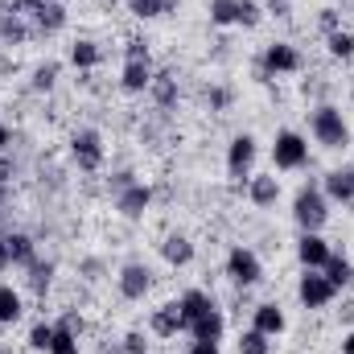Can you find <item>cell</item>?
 <instances>
[{"label": "cell", "mask_w": 354, "mask_h": 354, "mask_svg": "<svg viewBox=\"0 0 354 354\" xmlns=\"http://www.w3.org/2000/svg\"><path fill=\"white\" fill-rule=\"evenodd\" d=\"M313 136H317V145H326V149H346V145H351V128H346L342 111L330 107V103H322V107L313 111Z\"/></svg>", "instance_id": "obj_1"}, {"label": "cell", "mask_w": 354, "mask_h": 354, "mask_svg": "<svg viewBox=\"0 0 354 354\" xmlns=\"http://www.w3.org/2000/svg\"><path fill=\"white\" fill-rule=\"evenodd\" d=\"M292 218L301 223V231H322L326 218H330V210H326V194H322L317 185H305V189L297 194V202H292Z\"/></svg>", "instance_id": "obj_2"}, {"label": "cell", "mask_w": 354, "mask_h": 354, "mask_svg": "<svg viewBox=\"0 0 354 354\" xmlns=\"http://www.w3.org/2000/svg\"><path fill=\"white\" fill-rule=\"evenodd\" d=\"M272 161H276V169H301V165L309 161V145H305V136H301V132H292V128L276 132Z\"/></svg>", "instance_id": "obj_3"}, {"label": "cell", "mask_w": 354, "mask_h": 354, "mask_svg": "<svg viewBox=\"0 0 354 354\" xmlns=\"http://www.w3.org/2000/svg\"><path fill=\"white\" fill-rule=\"evenodd\" d=\"M334 292H338V288L326 280L322 268H305V276H301V284H297V297H301L305 309H326V305L334 301Z\"/></svg>", "instance_id": "obj_4"}, {"label": "cell", "mask_w": 354, "mask_h": 354, "mask_svg": "<svg viewBox=\"0 0 354 354\" xmlns=\"http://www.w3.org/2000/svg\"><path fill=\"white\" fill-rule=\"evenodd\" d=\"M71 157H75V165H79L83 174H95V169L103 165V136H99L95 128L75 132V140H71Z\"/></svg>", "instance_id": "obj_5"}, {"label": "cell", "mask_w": 354, "mask_h": 354, "mask_svg": "<svg viewBox=\"0 0 354 354\" xmlns=\"http://www.w3.org/2000/svg\"><path fill=\"white\" fill-rule=\"evenodd\" d=\"M252 165H256V136L243 132L227 149V174L235 177V181H243V177H252Z\"/></svg>", "instance_id": "obj_6"}, {"label": "cell", "mask_w": 354, "mask_h": 354, "mask_svg": "<svg viewBox=\"0 0 354 354\" xmlns=\"http://www.w3.org/2000/svg\"><path fill=\"white\" fill-rule=\"evenodd\" d=\"M260 272H264V268H260V256H256L252 248H231V256H227V276H231L235 284L248 288V284L260 280Z\"/></svg>", "instance_id": "obj_7"}, {"label": "cell", "mask_w": 354, "mask_h": 354, "mask_svg": "<svg viewBox=\"0 0 354 354\" xmlns=\"http://www.w3.org/2000/svg\"><path fill=\"white\" fill-rule=\"evenodd\" d=\"M264 71L268 75H297L301 71V54H297V46H288V41H272L264 50Z\"/></svg>", "instance_id": "obj_8"}, {"label": "cell", "mask_w": 354, "mask_h": 354, "mask_svg": "<svg viewBox=\"0 0 354 354\" xmlns=\"http://www.w3.org/2000/svg\"><path fill=\"white\" fill-rule=\"evenodd\" d=\"M149 202H153V189H149L145 181H132L128 189L115 194V210H120L124 218H140V214L149 210Z\"/></svg>", "instance_id": "obj_9"}, {"label": "cell", "mask_w": 354, "mask_h": 354, "mask_svg": "<svg viewBox=\"0 0 354 354\" xmlns=\"http://www.w3.org/2000/svg\"><path fill=\"white\" fill-rule=\"evenodd\" d=\"M149 268L145 264H124L120 268V297L124 301H140L145 292H149Z\"/></svg>", "instance_id": "obj_10"}, {"label": "cell", "mask_w": 354, "mask_h": 354, "mask_svg": "<svg viewBox=\"0 0 354 354\" xmlns=\"http://www.w3.org/2000/svg\"><path fill=\"white\" fill-rule=\"evenodd\" d=\"M120 87L132 91V95L149 91L153 87V62H149V58H128V62H124V75H120Z\"/></svg>", "instance_id": "obj_11"}, {"label": "cell", "mask_w": 354, "mask_h": 354, "mask_svg": "<svg viewBox=\"0 0 354 354\" xmlns=\"http://www.w3.org/2000/svg\"><path fill=\"white\" fill-rule=\"evenodd\" d=\"M297 260H301L305 268H326V260H330V243H326L317 231H305L301 243H297Z\"/></svg>", "instance_id": "obj_12"}, {"label": "cell", "mask_w": 354, "mask_h": 354, "mask_svg": "<svg viewBox=\"0 0 354 354\" xmlns=\"http://www.w3.org/2000/svg\"><path fill=\"white\" fill-rule=\"evenodd\" d=\"M185 330L194 334V342H218V338H223V330H227V317H223V313L210 305V309H206L198 322H189Z\"/></svg>", "instance_id": "obj_13"}, {"label": "cell", "mask_w": 354, "mask_h": 354, "mask_svg": "<svg viewBox=\"0 0 354 354\" xmlns=\"http://www.w3.org/2000/svg\"><path fill=\"white\" fill-rule=\"evenodd\" d=\"M248 198L264 210V206H276V198H280V177L276 174H260L252 177V185H248Z\"/></svg>", "instance_id": "obj_14"}, {"label": "cell", "mask_w": 354, "mask_h": 354, "mask_svg": "<svg viewBox=\"0 0 354 354\" xmlns=\"http://www.w3.org/2000/svg\"><path fill=\"white\" fill-rule=\"evenodd\" d=\"M284 326H288V322H284V309H280V305H272V301L256 305V326H252V330L276 338V334H284Z\"/></svg>", "instance_id": "obj_15"}, {"label": "cell", "mask_w": 354, "mask_h": 354, "mask_svg": "<svg viewBox=\"0 0 354 354\" xmlns=\"http://www.w3.org/2000/svg\"><path fill=\"white\" fill-rule=\"evenodd\" d=\"M177 330H185V322H181L177 301H169V305H161V309L153 313V334H157V338H174Z\"/></svg>", "instance_id": "obj_16"}, {"label": "cell", "mask_w": 354, "mask_h": 354, "mask_svg": "<svg viewBox=\"0 0 354 354\" xmlns=\"http://www.w3.org/2000/svg\"><path fill=\"white\" fill-rule=\"evenodd\" d=\"M33 21H37L41 33H58V29L66 25V8H62V0H46V4L33 12Z\"/></svg>", "instance_id": "obj_17"}, {"label": "cell", "mask_w": 354, "mask_h": 354, "mask_svg": "<svg viewBox=\"0 0 354 354\" xmlns=\"http://www.w3.org/2000/svg\"><path fill=\"white\" fill-rule=\"evenodd\" d=\"M161 256H165V264L185 268L189 260H194V243H189L185 235H169V239L161 243Z\"/></svg>", "instance_id": "obj_18"}, {"label": "cell", "mask_w": 354, "mask_h": 354, "mask_svg": "<svg viewBox=\"0 0 354 354\" xmlns=\"http://www.w3.org/2000/svg\"><path fill=\"white\" fill-rule=\"evenodd\" d=\"M210 305H214V301H210V297H206L202 288H189V292H185V297L177 301V309H181V322H185V326H189V322H198V317H202V313H206Z\"/></svg>", "instance_id": "obj_19"}, {"label": "cell", "mask_w": 354, "mask_h": 354, "mask_svg": "<svg viewBox=\"0 0 354 354\" xmlns=\"http://www.w3.org/2000/svg\"><path fill=\"white\" fill-rule=\"evenodd\" d=\"M326 194L338 202H354V169H334L326 174Z\"/></svg>", "instance_id": "obj_20"}, {"label": "cell", "mask_w": 354, "mask_h": 354, "mask_svg": "<svg viewBox=\"0 0 354 354\" xmlns=\"http://www.w3.org/2000/svg\"><path fill=\"white\" fill-rule=\"evenodd\" d=\"M322 272H326V280H330L334 288H346V284L354 280L351 260H346V256H338V252H330V260H326V268H322Z\"/></svg>", "instance_id": "obj_21"}, {"label": "cell", "mask_w": 354, "mask_h": 354, "mask_svg": "<svg viewBox=\"0 0 354 354\" xmlns=\"http://www.w3.org/2000/svg\"><path fill=\"white\" fill-rule=\"evenodd\" d=\"M153 99L161 103V107H174L177 103V79L169 75V71H161V75H153Z\"/></svg>", "instance_id": "obj_22"}, {"label": "cell", "mask_w": 354, "mask_h": 354, "mask_svg": "<svg viewBox=\"0 0 354 354\" xmlns=\"http://www.w3.org/2000/svg\"><path fill=\"white\" fill-rule=\"evenodd\" d=\"M71 62H75L79 71H91V66L103 62V50H99L95 41H75V46H71Z\"/></svg>", "instance_id": "obj_23"}, {"label": "cell", "mask_w": 354, "mask_h": 354, "mask_svg": "<svg viewBox=\"0 0 354 354\" xmlns=\"http://www.w3.org/2000/svg\"><path fill=\"white\" fill-rule=\"evenodd\" d=\"M8 239V256H12V264L29 268L33 260H37V252H33V239L29 235H4Z\"/></svg>", "instance_id": "obj_24"}, {"label": "cell", "mask_w": 354, "mask_h": 354, "mask_svg": "<svg viewBox=\"0 0 354 354\" xmlns=\"http://www.w3.org/2000/svg\"><path fill=\"white\" fill-rule=\"evenodd\" d=\"M0 37L12 41V46H21V41L29 37V25H25L17 12H4V17H0Z\"/></svg>", "instance_id": "obj_25"}, {"label": "cell", "mask_w": 354, "mask_h": 354, "mask_svg": "<svg viewBox=\"0 0 354 354\" xmlns=\"http://www.w3.org/2000/svg\"><path fill=\"white\" fill-rule=\"evenodd\" d=\"M21 317V297L12 292V284H0V326H12Z\"/></svg>", "instance_id": "obj_26"}, {"label": "cell", "mask_w": 354, "mask_h": 354, "mask_svg": "<svg viewBox=\"0 0 354 354\" xmlns=\"http://www.w3.org/2000/svg\"><path fill=\"white\" fill-rule=\"evenodd\" d=\"M50 354H79V334L71 326H54V342H50Z\"/></svg>", "instance_id": "obj_27"}, {"label": "cell", "mask_w": 354, "mask_h": 354, "mask_svg": "<svg viewBox=\"0 0 354 354\" xmlns=\"http://www.w3.org/2000/svg\"><path fill=\"white\" fill-rule=\"evenodd\" d=\"M177 0H128V12L132 17H140V21H149V17H161V12H169Z\"/></svg>", "instance_id": "obj_28"}, {"label": "cell", "mask_w": 354, "mask_h": 354, "mask_svg": "<svg viewBox=\"0 0 354 354\" xmlns=\"http://www.w3.org/2000/svg\"><path fill=\"white\" fill-rule=\"evenodd\" d=\"M210 21L214 25H235L239 21V0H210Z\"/></svg>", "instance_id": "obj_29"}, {"label": "cell", "mask_w": 354, "mask_h": 354, "mask_svg": "<svg viewBox=\"0 0 354 354\" xmlns=\"http://www.w3.org/2000/svg\"><path fill=\"white\" fill-rule=\"evenodd\" d=\"M50 276H54V264H41V260H33V264H29V288H33L37 297H46V288H50Z\"/></svg>", "instance_id": "obj_30"}, {"label": "cell", "mask_w": 354, "mask_h": 354, "mask_svg": "<svg viewBox=\"0 0 354 354\" xmlns=\"http://www.w3.org/2000/svg\"><path fill=\"white\" fill-rule=\"evenodd\" d=\"M268 351H272V342H268V334H260V330H248L239 338V354H268Z\"/></svg>", "instance_id": "obj_31"}, {"label": "cell", "mask_w": 354, "mask_h": 354, "mask_svg": "<svg viewBox=\"0 0 354 354\" xmlns=\"http://www.w3.org/2000/svg\"><path fill=\"white\" fill-rule=\"evenodd\" d=\"M330 54L334 58H354V33H346V29H338V33H330Z\"/></svg>", "instance_id": "obj_32"}, {"label": "cell", "mask_w": 354, "mask_h": 354, "mask_svg": "<svg viewBox=\"0 0 354 354\" xmlns=\"http://www.w3.org/2000/svg\"><path fill=\"white\" fill-rule=\"evenodd\" d=\"M50 342H54V326L37 322V326L29 330V346H33V351H46V354H50Z\"/></svg>", "instance_id": "obj_33"}, {"label": "cell", "mask_w": 354, "mask_h": 354, "mask_svg": "<svg viewBox=\"0 0 354 354\" xmlns=\"http://www.w3.org/2000/svg\"><path fill=\"white\" fill-rule=\"evenodd\" d=\"M260 17H264V12H260V4H256V0H239V21H235V25L256 29V25H260Z\"/></svg>", "instance_id": "obj_34"}, {"label": "cell", "mask_w": 354, "mask_h": 354, "mask_svg": "<svg viewBox=\"0 0 354 354\" xmlns=\"http://www.w3.org/2000/svg\"><path fill=\"white\" fill-rule=\"evenodd\" d=\"M54 79H58V66H54V62H46V66H37L33 87H37V91H50V87H54Z\"/></svg>", "instance_id": "obj_35"}, {"label": "cell", "mask_w": 354, "mask_h": 354, "mask_svg": "<svg viewBox=\"0 0 354 354\" xmlns=\"http://www.w3.org/2000/svg\"><path fill=\"white\" fill-rule=\"evenodd\" d=\"M124 354H149V342H145V334H124Z\"/></svg>", "instance_id": "obj_36"}, {"label": "cell", "mask_w": 354, "mask_h": 354, "mask_svg": "<svg viewBox=\"0 0 354 354\" xmlns=\"http://www.w3.org/2000/svg\"><path fill=\"white\" fill-rule=\"evenodd\" d=\"M317 21H322V29H326V33H338V29H342L338 8H322V17H317Z\"/></svg>", "instance_id": "obj_37"}, {"label": "cell", "mask_w": 354, "mask_h": 354, "mask_svg": "<svg viewBox=\"0 0 354 354\" xmlns=\"http://www.w3.org/2000/svg\"><path fill=\"white\" fill-rule=\"evenodd\" d=\"M210 107H214V111H223V107H231V91L214 87V91H210Z\"/></svg>", "instance_id": "obj_38"}, {"label": "cell", "mask_w": 354, "mask_h": 354, "mask_svg": "<svg viewBox=\"0 0 354 354\" xmlns=\"http://www.w3.org/2000/svg\"><path fill=\"white\" fill-rule=\"evenodd\" d=\"M128 58H149V46H145L140 37H132V41H128Z\"/></svg>", "instance_id": "obj_39"}, {"label": "cell", "mask_w": 354, "mask_h": 354, "mask_svg": "<svg viewBox=\"0 0 354 354\" xmlns=\"http://www.w3.org/2000/svg\"><path fill=\"white\" fill-rule=\"evenodd\" d=\"M189 354H218V342H194Z\"/></svg>", "instance_id": "obj_40"}, {"label": "cell", "mask_w": 354, "mask_h": 354, "mask_svg": "<svg viewBox=\"0 0 354 354\" xmlns=\"http://www.w3.org/2000/svg\"><path fill=\"white\" fill-rule=\"evenodd\" d=\"M268 8H272L276 17H288V0H268Z\"/></svg>", "instance_id": "obj_41"}, {"label": "cell", "mask_w": 354, "mask_h": 354, "mask_svg": "<svg viewBox=\"0 0 354 354\" xmlns=\"http://www.w3.org/2000/svg\"><path fill=\"white\" fill-rule=\"evenodd\" d=\"M8 264H12V256H8V239H0V272H4Z\"/></svg>", "instance_id": "obj_42"}, {"label": "cell", "mask_w": 354, "mask_h": 354, "mask_svg": "<svg viewBox=\"0 0 354 354\" xmlns=\"http://www.w3.org/2000/svg\"><path fill=\"white\" fill-rule=\"evenodd\" d=\"M342 354H354V334H346V338H342Z\"/></svg>", "instance_id": "obj_43"}, {"label": "cell", "mask_w": 354, "mask_h": 354, "mask_svg": "<svg viewBox=\"0 0 354 354\" xmlns=\"http://www.w3.org/2000/svg\"><path fill=\"white\" fill-rule=\"evenodd\" d=\"M4 198H8V189H4V165H0V206H4Z\"/></svg>", "instance_id": "obj_44"}, {"label": "cell", "mask_w": 354, "mask_h": 354, "mask_svg": "<svg viewBox=\"0 0 354 354\" xmlns=\"http://www.w3.org/2000/svg\"><path fill=\"white\" fill-rule=\"evenodd\" d=\"M4 145H8V128L0 124V149H4Z\"/></svg>", "instance_id": "obj_45"}, {"label": "cell", "mask_w": 354, "mask_h": 354, "mask_svg": "<svg viewBox=\"0 0 354 354\" xmlns=\"http://www.w3.org/2000/svg\"><path fill=\"white\" fill-rule=\"evenodd\" d=\"M0 354H8V351H4V346H0Z\"/></svg>", "instance_id": "obj_46"}]
</instances>
